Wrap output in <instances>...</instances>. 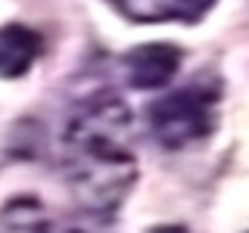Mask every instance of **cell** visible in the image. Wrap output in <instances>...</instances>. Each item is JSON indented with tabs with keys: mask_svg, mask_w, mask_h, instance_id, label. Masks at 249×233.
Returning a JSON list of instances; mask_svg holds the SVG:
<instances>
[{
	"mask_svg": "<svg viewBox=\"0 0 249 233\" xmlns=\"http://www.w3.org/2000/svg\"><path fill=\"white\" fill-rule=\"evenodd\" d=\"M62 171L78 205L93 217H112L134 190L131 112L115 97H93L75 112L62 137Z\"/></svg>",
	"mask_w": 249,
	"mask_h": 233,
	"instance_id": "obj_1",
	"label": "cell"
},
{
	"mask_svg": "<svg viewBox=\"0 0 249 233\" xmlns=\"http://www.w3.org/2000/svg\"><path fill=\"white\" fill-rule=\"evenodd\" d=\"M124 78L137 90H159L175 81L181 68V50L175 44H140L122 59Z\"/></svg>",
	"mask_w": 249,
	"mask_h": 233,
	"instance_id": "obj_3",
	"label": "cell"
},
{
	"mask_svg": "<svg viewBox=\"0 0 249 233\" xmlns=\"http://www.w3.org/2000/svg\"><path fill=\"white\" fill-rule=\"evenodd\" d=\"M44 53V37L35 28L10 22L0 25V78H22Z\"/></svg>",
	"mask_w": 249,
	"mask_h": 233,
	"instance_id": "obj_4",
	"label": "cell"
},
{
	"mask_svg": "<svg viewBox=\"0 0 249 233\" xmlns=\"http://www.w3.org/2000/svg\"><path fill=\"white\" fill-rule=\"evenodd\" d=\"M221 81L212 75H196L184 87L159 97L150 106V131L165 150H187L206 140L218 124Z\"/></svg>",
	"mask_w": 249,
	"mask_h": 233,
	"instance_id": "obj_2",
	"label": "cell"
},
{
	"mask_svg": "<svg viewBox=\"0 0 249 233\" xmlns=\"http://www.w3.org/2000/svg\"><path fill=\"white\" fill-rule=\"evenodd\" d=\"M122 16L134 22H196L215 0H109Z\"/></svg>",
	"mask_w": 249,
	"mask_h": 233,
	"instance_id": "obj_5",
	"label": "cell"
},
{
	"mask_svg": "<svg viewBox=\"0 0 249 233\" xmlns=\"http://www.w3.org/2000/svg\"><path fill=\"white\" fill-rule=\"evenodd\" d=\"M150 233H190V230H184V227H178V224H162V227H153Z\"/></svg>",
	"mask_w": 249,
	"mask_h": 233,
	"instance_id": "obj_7",
	"label": "cell"
},
{
	"mask_svg": "<svg viewBox=\"0 0 249 233\" xmlns=\"http://www.w3.org/2000/svg\"><path fill=\"white\" fill-rule=\"evenodd\" d=\"M0 233H53V224L35 196H16L0 208Z\"/></svg>",
	"mask_w": 249,
	"mask_h": 233,
	"instance_id": "obj_6",
	"label": "cell"
}]
</instances>
